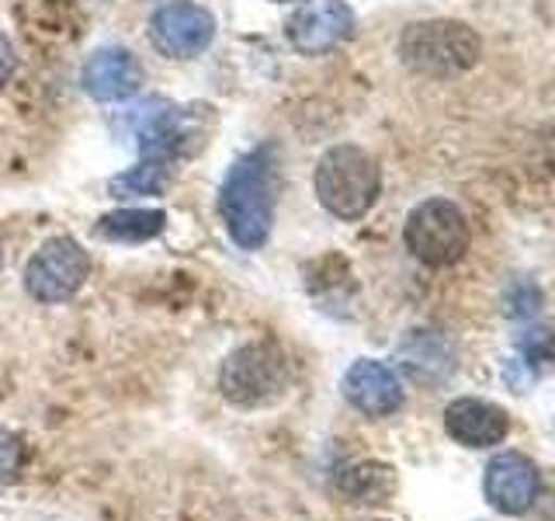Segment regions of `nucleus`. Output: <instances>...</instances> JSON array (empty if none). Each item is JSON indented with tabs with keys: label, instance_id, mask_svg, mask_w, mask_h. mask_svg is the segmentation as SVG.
<instances>
[{
	"label": "nucleus",
	"instance_id": "obj_1",
	"mask_svg": "<svg viewBox=\"0 0 555 521\" xmlns=\"http://www.w3.org/2000/svg\"><path fill=\"white\" fill-rule=\"evenodd\" d=\"M278 188H282V170H278L274 147H257L243 153L230 167L219 188V216L236 247L260 251L268 243L274 226Z\"/></svg>",
	"mask_w": 555,
	"mask_h": 521
},
{
	"label": "nucleus",
	"instance_id": "obj_3",
	"mask_svg": "<svg viewBox=\"0 0 555 521\" xmlns=\"http://www.w3.org/2000/svg\"><path fill=\"white\" fill-rule=\"evenodd\" d=\"M482 52L479 35L465 22L451 17H430L413 22L399 35V60L421 77H455L473 69Z\"/></svg>",
	"mask_w": 555,
	"mask_h": 521
},
{
	"label": "nucleus",
	"instance_id": "obj_10",
	"mask_svg": "<svg viewBox=\"0 0 555 521\" xmlns=\"http://www.w3.org/2000/svg\"><path fill=\"white\" fill-rule=\"evenodd\" d=\"M80 84L94 101L115 104V101H129L143 91L146 69L139 63L135 52L121 49V46H104L83 63Z\"/></svg>",
	"mask_w": 555,
	"mask_h": 521
},
{
	"label": "nucleus",
	"instance_id": "obj_6",
	"mask_svg": "<svg viewBox=\"0 0 555 521\" xmlns=\"http://www.w3.org/2000/svg\"><path fill=\"white\" fill-rule=\"evenodd\" d=\"M91 278V254L74 237H49L25 265V289L35 303L56 306L74 300Z\"/></svg>",
	"mask_w": 555,
	"mask_h": 521
},
{
	"label": "nucleus",
	"instance_id": "obj_2",
	"mask_svg": "<svg viewBox=\"0 0 555 521\" xmlns=\"http://www.w3.org/2000/svg\"><path fill=\"white\" fill-rule=\"evenodd\" d=\"M312 188H317V199L330 216L358 223L378 202L382 170L369 150L354 143H337L320 156L317 174H312Z\"/></svg>",
	"mask_w": 555,
	"mask_h": 521
},
{
	"label": "nucleus",
	"instance_id": "obj_15",
	"mask_svg": "<svg viewBox=\"0 0 555 521\" xmlns=\"http://www.w3.org/2000/svg\"><path fill=\"white\" fill-rule=\"evenodd\" d=\"M164 226H167L164 208H115V213L98 219L94 237L108 243H146L160 237Z\"/></svg>",
	"mask_w": 555,
	"mask_h": 521
},
{
	"label": "nucleus",
	"instance_id": "obj_4",
	"mask_svg": "<svg viewBox=\"0 0 555 521\" xmlns=\"http://www.w3.org/2000/svg\"><path fill=\"white\" fill-rule=\"evenodd\" d=\"M288 358L282 347L271 341H250L236 347V352L222 361L219 390L240 410L268 407L274 399H282L288 390Z\"/></svg>",
	"mask_w": 555,
	"mask_h": 521
},
{
	"label": "nucleus",
	"instance_id": "obj_12",
	"mask_svg": "<svg viewBox=\"0 0 555 521\" xmlns=\"http://www.w3.org/2000/svg\"><path fill=\"white\" fill-rule=\"evenodd\" d=\"M344 396L354 410L364 417H389L403 407V382L396 379L389 365H382L375 358H361L354 361L344 376Z\"/></svg>",
	"mask_w": 555,
	"mask_h": 521
},
{
	"label": "nucleus",
	"instance_id": "obj_11",
	"mask_svg": "<svg viewBox=\"0 0 555 521\" xmlns=\"http://www.w3.org/2000/svg\"><path fill=\"white\" fill-rule=\"evenodd\" d=\"M538 486H542V476L520 452H500L482 476V494L500 514H525L538 497Z\"/></svg>",
	"mask_w": 555,
	"mask_h": 521
},
{
	"label": "nucleus",
	"instance_id": "obj_13",
	"mask_svg": "<svg viewBox=\"0 0 555 521\" xmlns=\"http://www.w3.org/2000/svg\"><path fill=\"white\" fill-rule=\"evenodd\" d=\"M444 431L465 448H493L507 439L511 421L507 410H500L490 399L462 396L444 407Z\"/></svg>",
	"mask_w": 555,
	"mask_h": 521
},
{
	"label": "nucleus",
	"instance_id": "obj_21",
	"mask_svg": "<svg viewBox=\"0 0 555 521\" xmlns=\"http://www.w3.org/2000/svg\"><path fill=\"white\" fill-rule=\"evenodd\" d=\"M0 268H4V240H0Z\"/></svg>",
	"mask_w": 555,
	"mask_h": 521
},
{
	"label": "nucleus",
	"instance_id": "obj_9",
	"mask_svg": "<svg viewBox=\"0 0 555 521\" xmlns=\"http://www.w3.org/2000/svg\"><path fill=\"white\" fill-rule=\"evenodd\" d=\"M205 136V115L195 109H173L164 104L160 112H153L143 129H139V150L146 161H178V156L195 153Z\"/></svg>",
	"mask_w": 555,
	"mask_h": 521
},
{
	"label": "nucleus",
	"instance_id": "obj_14",
	"mask_svg": "<svg viewBox=\"0 0 555 521\" xmlns=\"http://www.w3.org/2000/svg\"><path fill=\"white\" fill-rule=\"evenodd\" d=\"M399 361H403V369L421 382H438L455 369L448 341L430 334V330H413L403 341V347H399Z\"/></svg>",
	"mask_w": 555,
	"mask_h": 521
},
{
	"label": "nucleus",
	"instance_id": "obj_8",
	"mask_svg": "<svg viewBox=\"0 0 555 521\" xmlns=\"http://www.w3.org/2000/svg\"><path fill=\"white\" fill-rule=\"evenodd\" d=\"M354 25V11L344 0H302L285 22V35L295 52L323 56V52H334L351 39Z\"/></svg>",
	"mask_w": 555,
	"mask_h": 521
},
{
	"label": "nucleus",
	"instance_id": "obj_5",
	"mask_svg": "<svg viewBox=\"0 0 555 521\" xmlns=\"http://www.w3.org/2000/svg\"><path fill=\"white\" fill-rule=\"evenodd\" d=\"M403 240L427 268H448L468 251V219L451 199H427L406 216Z\"/></svg>",
	"mask_w": 555,
	"mask_h": 521
},
{
	"label": "nucleus",
	"instance_id": "obj_19",
	"mask_svg": "<svg viewBox=\"0 0 555 521\" xmlns=\"http://www.w3.org/2000/svg\"><path fill=\"white\" fill-rule=\"evenodd\" d=\"M22 469V439L0 428V483H11Z\"/></svg>",
	"mask_w": 555,
	"mask_h": 521
},
{
	"label": "nucleus",
	"instance_id": "obj_20",
	"mask_svg": "<svg viewBox=\"0 0 555 521\" xmlns=\"http://www.w3.org/2000/svg\"><path fill=\"white\" fill-rule=\"evenodd\" d=\"M17 56H14V46L8 42V35H0V87H4L14 74Z\"/></svg>",
	"mask_w": 555,
	"mask_h": 521
},
{
	"label": "nucleus",
	"instance_id": "obj_18",
	"mask_svg": "<svg viewBox=\"0 0 555 521\" xmlns=\"http://www.w3.org/2000/svg\"><path fill=\"white\" fill-rule=\"evenodd\" d=\"M517 352L534 372H555V327H528L517 338Z\"/></svg>",
	"mask_w": 555,
	"mask_h": 521
},
{
	"label": "nucleus",
	"instance_id": "obj_17",
	"mask_svg": "<svg viewBox=\"0 0 555 521\" xmlns=\"http://www.w3.org/2000/svg\"><path fill=\"white\" fill-rule=\"evenodd\" d=\"M170 181H173V167L167 161H143L115 174L108 181V191H112V199H150L167 191Z\"/></svg>",
	"mask_w": 555,
	"mask_h": 521
},
{
	"label": "nucleus",
	"instance_id": "obj_16",
	"mask_svg": "<svg viewBox=\"0 0 555 521\" xmlns=\"http://www.w3.org/2000/svg\"><path fill=\"white\" fill-rule=\"evenodd\" d=\"M337 491L354 504H386L396 494V469L386 462H354L340 469Z\"/></svg>",
	"mask_w": 555,
	"mask_h": 521
},
{
	"label": "nucleus",
	"instance_id": "obj_7",
	"mask_svg": "<svg viewBox=\"0 0 555 521\" xmlns=\"http://www.w3.org/2000/svg\"><path fill=\"white\" fill-rule=\"evenodd\" d=\"M150 46L167 60H195L216 39V17L195 0H167L150 14Z\"/></svg>",
	"mask_w": 555,
	"mask_h": 521
}]
</instances>
